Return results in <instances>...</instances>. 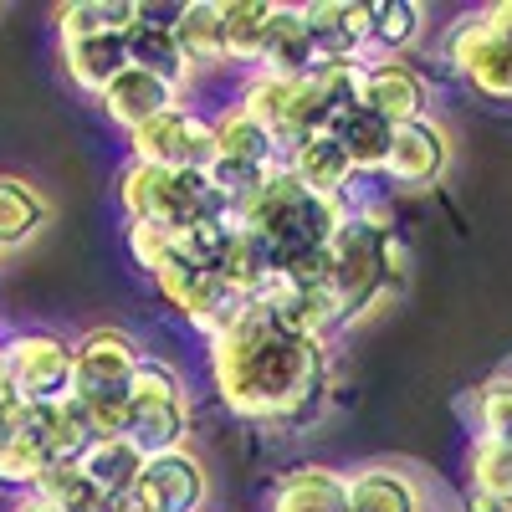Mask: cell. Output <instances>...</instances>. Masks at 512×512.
<instances>
[{"label":"cell","mask_w":512,"mask_h":512,"mask_svg":"<svg viewBox=\"0 0 512 512\" xmlns=\"http://www.w3.org/2000/svg\"><path fill=\"white\" fill-rule=\"evenodd\" d=\"M205 349H210V384L236 420L308 425L328 400L333 384L328 344L282 328L256 297Z\"/></svg>","instance_id":"6da1fadb"},{"label":"cell","mask_w":512,"mask_h":512,"mask_svg":"<svg viewBox=\"0 0 512 512\" xmlns=\"http://www.w3.org/2000/svg\"><path fill=\"white\" fill-rule=\"evenodd\" d=\"M344 216H349L344 200H323V195L303 190L287 175V164H277L272 175L256 185L246 200H236V210H231V221L246 226L256 241L272 251V267L287 262V256H297V251L328 246V236L344 226Z\"/></svg>","instance_id":"7a4b0ae2"},{"label":"cell","mask_w":512,"mask_h":512,"mask_svg":"<svg viewBox=\"0 0 512 512\" xmlns=\"http://www.w3.org/2000/svg\"><path fill=\"white\" fill-rule=\"evenodd\" d=\"M118 200H123L128 226H149L164 236H180L210 221H231V200L216 190L210 175H175V169H154L139 159L123 164Z\"/></svg>","instance_id":"3957f363"},{"label":"cell","mask_w":512,"mask_h":512,"mask_svg":"<svg viewBox=\"0 0 512 512\" xmlns=\"http://www.w3.org/2000/svg\"><path fill=\"white\" fill-rule=\"evenodd\" d=\"M123 436L144 456L185 451L190 446V390L185 374L169 359H139L134 379H128V425Z\"/></svg>","instance_id":"277c9868"},{"label":"cell","mask_w":512,"mask_h":512,"mask_svg":"<svg viewBox=\"0 0 512 512\" xmlns=\"http://www.w3.org/2000/svg\"><path fill=\"white\" fill-rule=\"evenodd\" d=\"M0 364L21 405H52L72 395V338L47 328H21L0 338Z\"/></svg>","instance_id":"5b68a950"},{"label":"cell","mask_w":512,"mask_h":512,"mask_svg":"<svg viewBox=\"0 0 512 512\" xmlns=\"http://www.w3.org/2000/svg\"><path fill=\"white\" fill-rule=\"evenodd\" d=\"M154 287H159L164 303L205 338V344H210L221 328H231L236 313L251 303V297H241L236 287H226L210 267H195L190 256H180V246H175V256H169V262L154 272Z\"/></svg>","instance_id":"8992f818"},{"label":"cell","mask_w":512,"mask_h":512,"mask_svg":"<svg viewBox=\"0 0 512 512\" xmlns=\"http://www.w3.org/2000/svg\"><path fill=\"white\" fill-rule=\"evenodd\" d=\"M128 149H134L139 164L154 169H175V175H205L216 164V144H210V118H200L195 108L175 103L159 118H149L139 134H128Z\"/></svg>","instance_id":"52a82bcc"},{"label":"cell","mask_w":512,"mask_h":512,"mask_svg":"<svg viewBox=\"0 0 512 512\" xmlns=\"http://www.w3.org/2000/svg\"><path fill=\"white\" fill-rule=\"evenodd\" d=\"M144 349L134 333L123 328H88L82 338H72V400H113L128 395Z\"/></svg>","instance_id":"ba28073f"},{"label":"cell","mask_w":512,"mask_h":512,"mask_svg":"<svg viewBox=\"0 0 512 512\" xmlns=\"http://www.w3.org/2000/svg\"><path fill=\"white\" fill-rule=\"evenodd\" d=\"M441 52L472 93H482L487 103H512V47H502V41L487 36L482 16H461L446 31Z\"/></svg>","instance_id":"9c48e42d"},{"label":"cell","mask_w":512,"mask_h":512,"mask_svg":"<svg viewBox=\"0 0 512 512\" xmlns=\"http://www.w3.org/2000/svg\"><path fill=\"white\" fill-rule=\"evenodd\" d=\"M359 108L374 113L379 123H390V128L420 123V118H431V82H425L410 62H400V57L364 62V72H359Z\"/></svg>","instance_id":"30bf717a"},{"label":"cell","mask_w":512,"mask_h":512,"mask_svg":"<svg viewBox=\"0 0 512 512\" xmlns=\"http://www.w3.org/2000/svg\"><path fill=\"white\" fill-rule=\"evenodd\" d=\"M303 26L313 41V57L318 62H354L364 67L369 57V6L364 0H308Z\"/></svg>","instance_id":"8fae6325"},{"label":"cell","mask_w":512,"mask_h":512,"mask_svg":"<svg viewBox=\"0 0 512 512\" xmlns=\"http://www.w3.org/2000/svg\"><path fill=\"white\" fill-rule=\"evenodd\" d=\"M451 169V139L436 118H420V123H405L395 128L390 139V154H384V175L405 190H431L446 180Z\"/></svg>","instance_id":"7c38bea8"},{"label":"cell","mask_w":512,"mask_h":512,"mask_svg":"<svg viewBox=\"0 0 512 512\" xmlns=\"http://www.w3.org/2000/svg\"><path fill=\"white\" fill-rule=\"evenodd\" d=\"M175 11H159V6H139V21L123 31V52H128V67H139L149 77H159L164 88L185 93L195 82V67L185 62V52L175 47V31H169Z\"/></svg>","instance_id":"4fadbf2b"},{"label":"cell","mask_w":512,"mask_h":512,"mask_svg":"<svg viewBox=\"0 0 512 512\" xmlns=\"http://www.w3.org/2000/svg\"><path fill=\"white\" fill-rule=\"evenodd\" d=\"M205 466L200 456L185 451H164V456H144V472H139V497L154 512H200L205 507Z\"/></svg>","instance_id":"5bb4252c"},{"label":"cell","mask_w":512,"mask_h":512,"mask_svg":"<svg viewBox=\"0 0 512 512\" xmlns=\"http://www.w3.org/2000/svg\"><path fill=\"white\" fill-rule=\"evenodd\" d=\"M98 103H103V113L123 128V134H139L149 118H159L164 108H175L180 93L164 88L159 77H149V72H139V67H123L108 88L98 93Z\"/></svg>","instance_id":"9a60e30c"},{"label":"cell","mask_w":512,"mask_h":512,"mask_svg":"<svg viewBox=\"0 0 512 512\" xmlns=\"http://www.w3.org/2000/svg\"><path fill=\"white\" fill-rule=\"evenodd\" d=\"M272 512H349L344 472L323 461H303L277 477L272 487Z\"/></svg>","instance_id":"2e32d148"},{"label":"cell","mask_w":512,"mask_h":512,"mask_svg":"<svg viewBox=\"0 0 512 512\" xmlns=\"http://www.w3.org/2000/svg\"><path fill=\"white\" fill-rule=\"evenodd\" d=\"M318 57H313V41H308V26H303V11L297 6H277L272 11V26H267V41H262V57H256V77H303L313 72Z\"/></svg>","instance_id":"e0dca14e"},{"label":"cell","mask_w":512,"mask_h":512,"mask_svg":"<svg viewBox=\"0 0 512 512\" xmlns=\"http://www.w3.org/2000/svg\"><path fill=\"white\" fill-rule=\"evenodd\" d=\"M287 175L303 185V190H313V195H323V200H344L349 190H354V164L344 159V149L333 144V134H318V139H308V144H297L287 159Z\"/></svg>","instance_id":"ac0fdd59"},{"label":"cell","mask_w":512,"mask_h":512,"mask_svg":"<svg viewBox=\"0 0 512 512\" xmlns=\"http://www.w3.org/2000/svg\"><path fill=\"white\" fill-rule=\"evenodd\" d=\"M169 31H175V47L185 52V62L195 67V77L226 67L221 0H185V6H175V21H169Z\"/></svg>","instance_id":"d6986e66"},{"label":"cell","mask_w":512,"mask_h":512,"mask_svg":"<svg viewBox=\"0 0 512 512\" xmlns=\"http://www.w3.org/2000/svg\"><path fill=\"white\" fill-rule=\"evenodd\" d=\"M349 512H425L420 482L395 472V466H359L344 477Z\"/></svg>","instance_id":"ffe728a7"},{"label":"cell","mask_w":512,"mask_h":512,"mask_svg":"<svg viewBox=\"0 0 512 512\" xmlns=\"http://www.w3.org/2000/svg\"><path fill=\"white\" fill-rule=\"evenodd\" d=\"M210 144H216V164H226V169H272V164H282V154L262 134V123L246 118L236 103L221 118H210Z\"/></svg>","instance_id":"44dd1931"},{"label":"cell","mask_w":512,"mask_h":512,"mask_svg":"<svg viewBox=\"0 0 512 512\" xmlns=\"http://www.w3.org/2000/svg\"><path fill=\"white\" fill-rule=\"evenodd\" d=\"M128 67V52H123V36H77V41H62V72L77 93L98 98L108 82Z\"/></svg>","instance_id":"7402d4cb"},{"label":"cell","mask_w":512,"mask_h":512,"mask_svg":"<svg viewBox=\"0 0 512 512\" xmlns=\"http://www.w3.org/2000/svg\"><path fill=\"white\" fill-rule=\"evenodd\" d=\"M210 272H216L226 287H236L241 297H256L267 287V277H272V251L256 241L246 226L231 221L221 246H216V256H210Z\"/></svg>","instance_id":"603a6c76"},{"label":"cell","mask_w":512,"mask_h":512,"mask_svg":"<svg viewBox=\"0 0 512 512\" xmlns=\"http://www.w3.org/2000/svg\"><path fill=\"white\" fill-rule=\"evenodd\" d=\"M77 466H82V477H88V482L113 502V497H123V492H134V487H139L144 451L128 441V436H103V441H93L88 451L77 456Z\"/></svg>","instance_id":"cb8c5ba5"},{"label":"cell","mask_w":512,"mask_h":512,"mask_svg":"<svg viewBox=\"0 0 512 512\" xmlns=\"http://www.w3.org/2000/svg\"><path fill=\"white\" fill-rule=\"evenodd\" d=\"M328 134H333L338 149H344V159L354 164V175H384V154H390V139H395L390 123H379L374 113H364L354 103L349 113L333 118Z\"/></svg>","instance_id":"d4e9b609"},{"label":"cell","mask_w":512,"mask_h":512,"mask_svg":"<svg viewBox=\"0 0 512 512\" xmlns=\"http://www.w3.org/2000/svg\"><path fill=\"white\" fill-rule=\"evenodd\" d=\"M272 0H221V41H226V67H256L262 41L272 26Z\"/></svg>","instance_id":"484cf974"},{"label":"cell","mask_w":512,"mask_h":512,"mask_svg":"<svg viewBox=\"0 0 512 512\" xmlns=\"http://www.w3.org/2000/svg\"><path fill=\"white\" fill-rule=\"evenodd\" d=\"M47 216H52V205L31 180L0 175V251L26 246L41 226H47Z\"/></svg>","instance_id":"4316f807"},{"label":"cell","mask_w":512,"mask_h":512,"mask_svg":"<svg viewBox=\"0 0 512 512\" xmlns=\"http://www.w3.org/2000/svg\"><path fill=\"white\" fill-rule=\"evenodd\" d=\"M134 21H139V0H67V6H57V41L123 36Z\"/></svg>","instance_id":"83f0119b"},{"label":"cell","mask_w":512,"mask_h":512,"mask_svg":"<svg viewBox=\"0 0 512 512\" xmlns=\"http://www.w3.org/2000/svg\"><path fill=\"white\" fill-rule=\"evenodd\" d=\"M466 487L482 492L497 512H512V441H472V456H466Z\"/></svg>","instance_id":"f1b7e54d"},{"label":"cell","mask_w":512,"mask_h":512,"mask_svg":"<svg viewBox=\"0 0 512 512\" xmlns=\"http://www.w3.org/2000/svg\"><path fill=\"white\" fill-rule=\"evenodd\" d=\"M31 497H41L57 512H108V497L82 477L77 461H52L47 472H41V482L31 487Z\"/></svg>","instance_id":"f546056e"},{"label":"cell","mask_w":512,"mask_h":512,"mask_svg":"<svg viewBox=\"0 0 512 512\" xmlns=\"http://www.w3.org/2000/svg\"><path fill=\"white\" fill-rule=\"evenodd\" d=\"M21 410V405H16ZM16 410L0 420V487H11V492H21V497H31V487L41 482V472H47V456H41V446L31 441V436H21L16 431Z\"/></svg>","instance_id":"4dcf8cb0"},{"label":"cell","mask_w":512,"mask_h":512,"mask_svg":"<svg viewBox=\"0 0 512 512\" xmlns=\"http://www.w3.org/2000/svg\"><path fill=\"white\" fill-rule=\"evenodd\" d=\"M425 26V6H410V0H369V52L400 57L410 41Z\"/></svg>","instance_id":"1f68e13d"},{"label":"cell","mask_w":512,"mask_h":512,"mask_svg":"<svg viewBox=\"0 0 512 512\" xmlns=\"http://www.w3.org/2000/svg\"><path fill=\"white\" fill-rule=\"evenodd\" d=\"M472 415H477V436L512 441V374H492V379L477 384Z\"/></svg>","instance_id":"d6a6232c"},{"label":"cell","mask_w":512,"mask_h":512,"mask_svg":"<svg viewBox=\"0 0 512 512\" xmlns=\"http://www.w3.org/2000/svg\"><path fill=\"white\" fill-rule=\"evenodd\" d=\"M128 251H134V262L154 277L169 256H175V236H164V231H149V226H128Z\"/></svg>","instance_id":"836d02e7"},{"label":"cell","mask_w":512,"mask_h":512,"mask_svg":"<svg viewBox=\"0 0 512 512\" xmlns=\"http://www.w3.org/2000/svg\"><path fill=\"white\" fill-rule=\"evenodd\" d=\"M477 16H482V26H487L492 41L512 47V0H497V6H487V11H477Z\"/></svg>","instance_id":"e575fe53"},{"label":"cell","mask_w":512,"mask_h":512,"mask_svg":"<svg viewBox=\"0 0 512 512\" xmlns=\"http://www.w3.org/2000/svg\"><path fill=\"white\" fill-rule=\"evenodd\" d=\"M466 512H497V507H492L482 492H472V487H466Z\"/></svg>","instance_id":"d590c367"},{"label":"cell","mask_w":512,"mask_h":512,"mask_svg":"<svg viewBox=\"0 0 512 512\" xmlns=\"http://www.w3.org/2000/svg\"><path fill=\"white\" fill-rule=\"evenodd\" d=\"M11 512H57V507H47V502H41V497H21Z\"/></svg>","instance_id":"8d00e7d4"}]
</instances>
